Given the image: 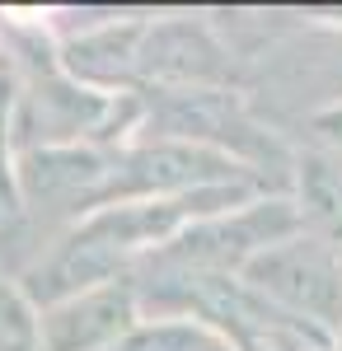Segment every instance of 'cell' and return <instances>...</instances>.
I'll use <instances>...</instances> for the list:
<instances>
[{"label":"cell","mask_w":342,"mask_h":351,"mask_svg":"<svg viewBox=\"0 0 342 351\" xmlns=\"http://www.w3.org/2000/svg\"><path fill=\"white\" fill-rule=\"evenodd\" d=\"M239 281L249 291L272 300L277 309L295 314L300 324L323 328L328 337H338L342 328V253L319 234H295L258 253L249 267L239 271Z\"/></svg>","instance_id":"277c9868"},{"label":"cell","mask_w":342,"mask_h":351,"mask_svg":"<svg viewBox=\"0 0 342 351\" xmlns=\"http://www.w3.org/2000/svg\"><path fill=\"white\" fill-rule=\"evenodd\" d=\"M305 127L323 141V150L342 155V99H338V104H328V108H315L310 117H305Z\"/></svg>","instance_id":"8fae6325"},{"label":"cell","mask_w":342,"mask_h":351,"mask_svg":"<svg viewBox=\"0 0 342 351\" xmlns=\"http://www.w3.org/2000/svg\"><path fill=\"white\" fill-rule=\"evenodd\" d=\"M235 61L202 19H150L136 56V89H230Z\"/></svg>","instance_id":"8992f818"},{"label":"cell","mask_w":342,"mask_h":351,"mask_svg":"<svg viewBox=\"0 0 342 351\" xmlns=\"http://www.w3.org/2000/svg\"><path fill=\"white\" fill-rule=\"evenodd\" d=\"M216 183H263L253 169L239 160L207 150V145H187V141H132L117 150L113 173L99 188L94 206H117V202H159V197H183L197 188Z\"/></svg>","instance_id":"3957f363"},{"label":"cell","mask_w":342,"mask_h":351,"mask_svg":"<svg viewBox=\"0 0 342 351\" xmlns=\"http://www.w3.org/2000/svg\"><path fill=\"white\" fill-rule=\"evenodd\" d=\"M141 132L146 141H187L239 160L263 178V169H295V155L244 108L235 89H141Z\"/></svg>","instance_id":"6da1fadb"},{"label":"cell","mask_w":342,"mask_h":351,"mask_svg":"<svg viewBox=\"0 0 342 351\" xmlns=\"http://www.w3.org/2000/svg\"><path fill=\"white\" fill-rule=\"evenodd\" d=\"M0 351H38V304L0 271Z\"/></svg>","instance_id":"30bf717a"},{"label":"cell","mask_w":342,"mask_h":351,"mask_svg":"<svg viewBox=\"0 0 342 351\" xmlns=\"http://www.w3.org/2000/svg\"><path fill=\"white\" fill-rule=\"evenodd\" d=\"M290 188H295V206L305 216V230L342 253V155L300 150L295 169H290Z\"/></svg>","instance_id":"9c48e42d"},{"label":"cell","mask_w":342,"mask_h":351,"mask_svg":"<svg viewBox=\"0 0 342 351\" xmlns=\"http://www.w3.org/2000/svg\"><path fill=\"white\" fill-rule=\"evenodd\" d=\"M117 150L104 145H33L14 155V178L24 211L38 220H66V230L89 216L99 188L113 173Z\"/></svg>","instance_id":"5b68a950"},{"label":"cell","mask_w":342,"mask_h":351,"mask_svg":"<svg viewBox=\"0 0 342 351\" xmlns=\"http://www.w3.org/2000/svg\"><path fill=\"white\" fill-rule=\"evenodd\" d=\"M305 234V216L295 206V197H282V192H267L258 202L239 206L230 216L216 220H197L187 225L174 243H164L159 253H150L155 263H169V267H192V271H225V276H239L258 253L277 248V243Z\"/></svg>","instance_id":"7a4b0ae2"},{"label":"cell","mask_w":342,"mask_h":351,"mask_svg":"<svg viewBox=\"0 0 342 351\" xmlns=\"http://www.w3.org/2000/svg\"><path fill=\"white\" fill-rule=\"evenodd\" d=\"M146 28H150V19H122V24L113 19L94 33L66 38L61 43V66L80 84L127 94V89H136V56H141V43H146Z\"/></svg>","instance_id":"ba28073f"},{"label":"cell","mask_w":342,"mask_h":351,"mask_svg":"<svg viewBox=\"0 0 342 351\" xmlns=\"http://www.w3.org/2000/svg\"><path fill=\"white\" fill-rule=\"evenodd\" d=\"M333 351H342V328H338V337H333Z\"/></svg>","instance_id":"7c38bea8"},{"label":"cell","mask_w":342,"mask_h":351,"mask_svg":"<svg viewBox=\"0 0 342 351\" xmlns=\"http://www.w3.org/2000/svg\"><path fill=\"white\" fill-rule=\"evenodd\" d=\"M315 351H333V347H315Z\"/></svg>","instance_id":"4fadbf2b"},{"label":"cell","mask_w":342,"mask_h":351,"mask_svg":"<svg viewBox=\"0 0 342 351\" xmlns=\"http://www.w3.org/2000/svg\"><path fill=\"white\" fill-rule=\"evenodd\" d=\"M146 324L136 281H108L99 291L61 300L38 314V351H113Z\"/></svg>","instance_id":"52a82bcc"}]
</instances>
